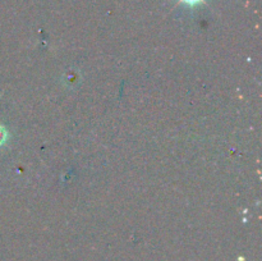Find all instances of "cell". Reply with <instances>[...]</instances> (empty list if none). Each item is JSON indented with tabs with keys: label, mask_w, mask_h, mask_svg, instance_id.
I'll use <instances>...</instances> for the list:
<instances>
[{
	"label": "cell",
	"mask_w": 262,
	"mask_h": 261,
	"mask_svg": "<svg viewBox=\"0 0 262 261\" xmlns=\"http://www.w3.org/2000/svg\"><path fill=\"white\" fill-rule=\"evenodd\" d=\"M8 140V130L4 125L0 124V146L4 145Z\"/></svg>",
	"instance_id": "6da1fadb"
},
{
	"label": "cell",
	"mask_w": 262,
	"mask_h": 261,
	"mask_svg": "<svg viewBox=\"0 0 262 261\" xmlns=\"http://www.w3.org/2000/svg\"><path fill=\"white\" fill-rule=\"evenodd\" d=\"M178 2L182 3V4L187 5V7H197V5L202 4L205 0H178Z\"/></svg>",
	"instance_id": "7a4b0ae2"
}]
</instances>
